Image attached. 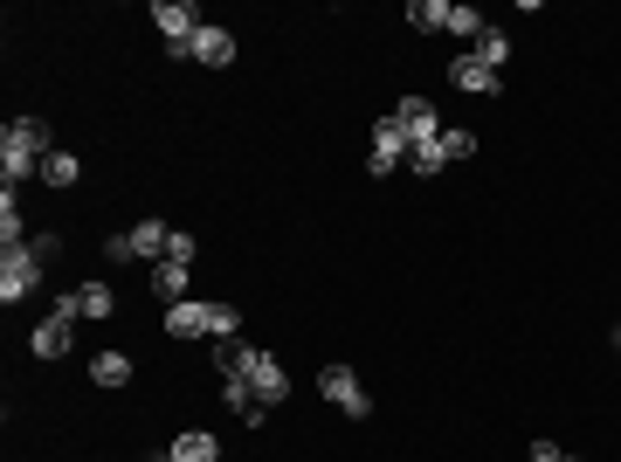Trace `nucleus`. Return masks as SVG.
Wrapping results in <instances>:
<instances>
[{"label": "nucleus", "instance_id": "20", "mask_svg": "<svg viewBox=\"0 0 621 462\" xmlns=\"http://www.w3.org/2000/svg\"><path fill=\"white\" fill-rule=\"evenodd\" d=\"M21 208H14V187H0V249H21Z\"/></svg>", "mask_w": 621, "mask_h": 462}, {"label": "nucleus", "instance_id": "11", "mask_svg": "<svg viewBox=\"0 0 621 462\" xmlns=\"http://www.w3.org/2000/svg\"><path fill=\"white\" fill-rule=\"evenodd\" d=\"M228 56H236V35L215 29V21H200V35L187 42V63H207V69H221Z\"/></svg>", "mask_w": 621, "mask_h": 462}, {"label": "nucleus", "instance_id": "5", "mask_svg": "<svg viewBox=\"0 0 621 462\" xmlns=\"http://www.w3.org/2000/svg\"><path fill=\"white\" fill-rule=\"evenodd\" d=\"M166 249H173V228L166 221H139V228H124V235L103 242L111 263H124V255H160V263H166Z\"/></svg>", "mask_w": 621, "mask_h": 462}, {"label": "nucleus", "instance_id": "21", "mask_svg": "<svg viewBox=\"0 0 621 462\" xmlns=\"http://www.w3.org/2000/svg\"><path fill=\"white\" fill-rule=\"evenodd\" d=\"M76 173H84V166H76V152H48V160H42L48 187H76Z\"/></svg>", "mask_w": 621, "mask_h": 462}, {"label": "nucleus", "instance_id": "17", "mask_svg": "<svg viewBox=\"0 0 621 462\" xmlns=\"http://www.w3.org/2000/svg\"><path fill=\"white\" fill-rule=\"evenodd\" d=\"M90 380H97V387H124V380H132V359H124V352H97Z\"/></svg>", "mask_w": 621, "mask_h": 462}, {"label": "nucleus", "instance_id": "12", "mask_svg": "<svg viewBox=\"0 0 621 462\" xmlns=\"http://www.w3.org/2000/svg\"><path fill=\"white\" fill-rule=\"evenodd\" d=\"M401 132H407V145L414 139H435V132H443V118H435V105H428V97H401Z\"/></svg>", "mask_w": 621, "mask_h": 462}, {"label": "nucleus", "instance_id": "24", "mask_svg": "<svg viewBox=\"0 0 621 462\" xmlns=\"http://www.w3.org/2000/svg\"><path fill=\"white\" fill-rule=\"evenodd\" d=\"M443 152H449V160H470V152H477V132H462V124H443Z\"/></svg>", "mask_w": 621, "mask_h": 462}, {"label": "nucleus", "instance_id": "10", "mask_svg": "<svg viewBox=\"0 0 621 462\" xmlns=\"http://www.w3.org/2000/svg\"><path fill=\"white\" fill-rule=\"evenodd\" d=\"M449 84H456V90H470V97H490V90L504 84V69H490V63H477L470 48H462V56L449 63Z\"/></svg>", "mask_w": 621, "mask_h": 462}, {"label": "nucleus", "instance_id": "27", "mask_svg": "<svg viewBox=\"0 0 621 462\" xmlns=\"http://www.w3.org/2000/svg\"><path fill=\"white\" fill-rule=\"evenodd\" d=\"M614 352H621V324H614Z\"/></svg>", "mask_w": 621, "mask_h": 462}, {"label": "nucleus", "instance_id": "16", "mask_svg": "<svg viewBox=\"0 0 621 462\" xmlns=\"http://www.w3.org/2000/svg\"><path fill=\"white\" fill-rule=\"evenodd\" d=\"M221 400H228V407H236V415H242L249 428H255V421H263V400H255V387H249V380H236V373H228V380H221Z\"/></svg>", "mask_w": 621, "mask_h": 462}, {"label": "nucleus", "instance_id": "13", "mask_svg": "<svg viewBox=\"0 0 621 462\" xmlns=\"http://www.w3.org/2000/svg\"><path fill=\"white\" fill-rule=\"evenodd\" d=\"M63 311H76V318H111L118 297H111V284H76V290L63 297Z\"/></svg>", "mask_w": 621, "mask_h": 462}, {"label": "nucleus", "instance_id": "22", "mask_svg": "<svg viewBox=\"0 0 621 462\" xmlns=\"http://www.w3.org/2000/svg\"><path fill=\"white\" fill-rule=\"evenodd\" d=\"M407 21H414V29H449V0H414Z\"/></svg>", "mask_w": 621, "mask_h": 462}, {"label": "nucleus", "instance_id": "8", "mask_svg": "<svg viewBox=\"0 0 621 462\" xmlns=\"http://www.w3.org/2000/svg\"><path fill=\"white\" fill-rule=\"evenodd\" d=\"M401 160H407V132H401V118L386 111V118L373 124V145H367V173H373V179H386V173H394Z\"/></svg>", "mask_w": 621, "mask_h": 462}, {"label": "nucleus", "instance_id": "4", "mask_svg": "<svg viewBox=\"0 0 621 462\" xmlns=\"http://www.w3.org/2000/svg\"><path fill=\"white\" fill-rule=\"evenodd\" d=\"M166 331H173V339H236V311H228V304L187 297V304H173V311H166Z\"/></svg>", "mask_w": 621, "mask_h": 462}, {"label": "nucleus", "instance_id": "1", "mask_svg": "<svg viewBox=\"0 0 621 462\" xmlns=\"http://www.w3.org/2000/svg\"><path fill=\"white\" fill-rule=\"evenodd\" d=\"M215 366H221V380H228V373H236V380H249V387H255V400H263V407H276L283 394H291V373H283L270 352L242 345V339H215Z\"/></svg>", "mask_w": 621, "mask_h": 462}, {"label": "nucleus", "instance_id": "2", "mask_svg": "<svg viewBox=\"0 0 621 462\" xmlns=\"http://www.w3.org/2000/svg\"><path fill=\"white\" fill-rule=\"evenodd\" d=\"M48 124L42 118H14L8 132H0V187H21L29 173H42V160H48Z\"/></svg>", "mask_w": 621, "mask_h": 462}, {"label": "nucleus", "instance_id": "25", "mask_svg": "<svg viewBox=\"0 0 621 462\" xmlns=\"http://www.w3.org/2000/svg\"><path fill=\"white\" fill-rule=\"evenodd\" d=\"M532 462H574V455H566L559 442H532Z\"/></svg>", "mask_w": 621, "mask_h": 462}, {"label": "nucleus", "instance_id": "14", "mask_svg": "<svg viewBox=\"0 0 621 462\" xmlns=\"http://www.w3.org/2000/svg\"><path fill=\"white\" fill-rule=\"evenodd\" d=\"M152 297H166V311H173V304H187V263H173V255H166V263H152Z\"/></svg>", "mask_w": 621, "mask_h": 462}, {"label": "nucleus", "instance_id": "15", "mask_svg": "<svg viewBox=\"0 0 621 462\" xmlns=\"http://www.w3.org/2000/svg\"><path fill=\"white\" fill-rule=\"evenodd\" d=\"M166 455H179V462H221V442H215L207 428H187V435H179V442H173Z\"/></svg>", "mask_w": 621, "mask_h": 462}, {"label": "nucleus", "instance_id": "7", "mask_svg": "<svg viewBox=\"0 0 621 462\" xmlns=\"http://www.w3.org/2000/svg\"><path fill=\"white\" fill-rule=\"evenodd\" d=\"M152 21H160V35L173 56H187V42L200 35V8L194 0H152Z\"/></svg>", "mask_w": 621, "mask_h": 462}, {"label": "nucleus", "instance_id": "19", "mask_svg": "<svg viewBox=\"0 0 621 462\" xmlns=\"http://www.w3.org/2000/svg\"><path fill=\"white\" fill-rule=\"evenodd\" d=\"M407 166H414V173H443V166H449L443 132H435V139H414V145H407Z\"/></svg>", "mask_w": 621, "mask_h": 462}, {"label": "nucleus", "instance_id": "6", "mask_svg": "<svg viewBox=\"0 0 621 462\" xmlns=\"http://www.w3.org/2000/svg\"><path fill=\"white\" fill-rule=\"evenodd\" d=\"M318 394H325L331 407H346V421H367V415H373V400H367V387H359L352 366H325V373H318Z\"/></svg>", "mask_w": 621, "mask_h": 462}, {"label": "nucleus", "instance_id": "23", "mask_svg": "<svg viewBox=\"0 0 621 462\" xmlns=\"http://www.w3.org/2000/svg\"><path fill=\"white\" fill-rule=\"evenodd\" d=\"M449 35L477 42V35H483V14H477V8H449Z\"/></svg>", "mask_w": 621, "mask_h": 462}, {"label": "nucleus", "instance_id": "26", "mask_svg": "<svg viewBox=\"0 0 621 462\" xmlns=\"http://www.w3.org/2000/svg\"><path fill=\"white\" fill-rule=\"evenodd\" d=\"M152 462H179V455H152Z\"/></svg>", "mask_w": 621, "mask_h": 462}, {"label": "nucleus", "instance_id": "3", "mask_svg": "<svg viewBox=\"0 0 621 462\" xmlns=\"http://www.w3.org/2000/svg\"><path fill=\"white\" fill-rule=\"evenodd\" d=\"M48 263H56V235H42V242H21V249H0V304H21V297H35V284L48 276Z\"/></svg>", "mask_w": 621, "mask_h": 462}, {"label": "nucleus", "instance_id": "9", "mask_svg": "<svg viewBox=\"0 0 621 462\" xmlns=\"http://www.w3.org/2000/svg\"><path fill=\"white\" fill-rule=\"evenodd\" d=\"M69 339H76V311H63V304H56V311H48V318L35 324L29 352H35V359H63V352H69Z\"/></svg>", "mask_w": 621, "mask_h": 462}, {"label": "nucleus", "instance_id": "18", "mask_svg": "<svg viewBox=\"0 0 621 462\" xmlns=\"http://www.w3.org/2000/svg\"><path fill=\"white\" fill-rule=\"evenodd\" d=\"M470 56L490 63V69H504V63H511V35H504V29H483V35L470 42Z\"/></svg>", "mask_w": 621, "mask_h": 462}]
</instances>
